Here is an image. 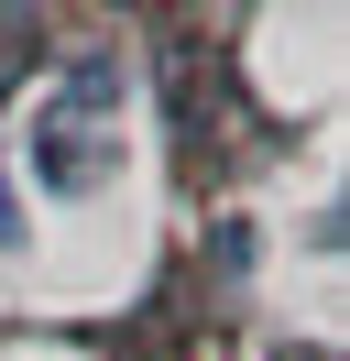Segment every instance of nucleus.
Segmentation results:
<instances>
[{
    "instance_id": "obj_1",
    "label": "nucleus",
    "mask_w": 350,
    "mask_h": 361,
    "mask_svg": "<svg viewBox=\"0 0 350 361\" xmlns=\"http://www.w3.org/2000/svg\"><path fill=\"white\" fill-rule=\"evenodd\" d=\"M22 164H33L44 208H99L109 186L131 176V55L88 44L22 99Z\"/></svg>"
},
{
    "instance_id": "obj_2",
    "label": "nucleus",
    "mask_w": 350,
    "mask_h": 361,
    "mask_svg": "<svg viewBox=\"0 0 350 361\" xmlns=\"http://www.w3.org/2000/svg\"><path fill=\"white\" fill-rule=\"evenodd\" d=\"M22 241H33V219L11 208V176H0V252H22Z\"/></svg>"
}]
</instances>
